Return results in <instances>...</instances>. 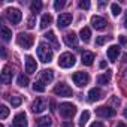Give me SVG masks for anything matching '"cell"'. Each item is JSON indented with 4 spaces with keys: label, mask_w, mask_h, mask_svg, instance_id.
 <instances>
[{
    "label": "cell",
    "mask_w": 127,
    "mask_h": 127,
    "mask_svg": "<svg viewBox=\"0 0 127 127\" xmlns=\"http://www.w3.org/2000/svg\"><path fill=\"white\" fill-rule=\"evenodd\" d=\"M37 57L42 63H49L52 60V49L49 48L48 43L45 42H40L39 46H37Z\"/></svg>",
    "instance_id": "obj_1"
},
{
    "label": "cell",
    "mask_w": 127,
    "mask_h": 127,
    "mask_svg": "<svg viewBox=\"0 0 127 127\" xmlns=\"http://www.w3.org/2000/svg\"><path fill=\"white\" fill-rule=\"evenodd\" d=\"M75 63H76L75 55L70 54V52H63L58 58V66L63 67V69H69V67L75 66Z\"/></svg>",
    "instance_id": "obj_2"
},
{
    "label": "cell",
    "mask_w": 127,
    "mask_h": 127,
    "mask_svg": "<svg viewBox=\"0 0 127 127\" xmlns=\"http://www.w3.org/2000/svg\"><path fill=\"white\" fill-rule=\"evenodd\" d=\"M58 108H60V115L63 118H72L76 114V106L73 103H69V102L61 103Z\"/></svg>",
    "instance_id": "obj_3"
},
{
    "label": "cell",
    "mask_w": 127,
    "mask_h": 127,
    "mask_svg": "<svg viewBox=\"0 0 127 127\" xmlns=\"http://www.w3.org/2000/svg\"><path fill=\"white\" fill-rule=\"evenodd\" d=\"M33 42H34V37H33L32 34H29V33H20V34L17 36V43H18L21 48H24V49L32 48Z\"/></svg>",
    "instance_id": "obj_4"
},
{
    "label": "cell",
    "mask_w": 127,
    "mask_h": 127,
    "mask_svg": "<svg viewBox=\"0 0 127 127\" xmlns=\"http://www.w3.org/2000/svg\"><path fill=\"white\" fill-rule=\"evenodd\" d=\"M54 93H55L57 96H60V97H70V96L73 94L72 88H70L66 82H60V84H57V85L54 87Z\"/></svg>",
    "instance_id": "obj_5"
},
{
    "label": "cell",
    "mask_w": 127,
    "mask_h": 127,
    "mask_svg": "<svg viewBox=\"0 0 127 127\" xmlns=\"http://www.w3.org/2000/svg\"><path fill=\"white\" fill-rule=\"evenodd\" d=\"M6 18H8L12 24H18V23L21 21V18H23V14H21V11L17 9V8H9V9H6Z\"/></svg>",
    "instance_id": "obj_6"
},
{
    "label": "cell",
    "mask_w": 127,
    "mask_h": 127,
    "mask_svg": "<svg viewBox=\"0 0 127 127\" xmlns=\"http://www.w3.org/2000/svg\"><path fill=\"white\" fill-rule=\"evenodd\" d=\"M72 79L78 87H85L88 84V81H90V76H88L87 72H76V73H73Z\"/></svg>",
    "instance_id": "obj_7"
},
{
    "label": "cell",
    "mask_w": 127,
    "mask_h": 127,
    "mask_svg": "<svg viewBox=\"0 0 127 127\" xmlns=\"http://www.w3.org/2000/svg\"><path fill=\"white\" fill-rule=\"evenodd\" d=\"M96 115L100 117V118H111V117L115 115V111L111 106H99L96 109Z\"/></svg>",
    "instance_id": "obj_8"
},
{
    "label": "cell",
    "mask_w": 127,
    "mask_h": 127,
    "mask_svg": "<svg viewBox=\"0 0 127 127\" xmlns=\"http://www.w3.org/2000/svg\"><path fill=\"white\" fill-rule=\"evenodd\" d=\"M70 23H72V14H60L57 18L58 29H66Z\"/></svg>",
    "instance_id": "obj_9"
},
{
    "label": "cell",
    "mask_w": 127,
    "mask_h": 127,
    "mask_svg": "<svg viewBox=\"0 0 127 127\" xmlns=\"http://www.w3.org/2000/svg\"><path fill=\"white\" fill-rule=\"evenodd\" d=\"M46 109V102L43 100V99H40V97H37L33 103H32V111L34 112V114H40V112H43Z\"/></svg>",
    "instance_id": "obj_10"
},
{
    "label": "cell",
    "mask_w": 127,
    "mask_h": 127,
    "mask_svg": "<svg viewBox=\"0 0 127 127\" xmlns=\"http://www.w3.org/2000/svg\"><path fill=\"white\" fill-rule=\"evenodd\" d=\"M52 79H54V72H52L51 69H45V70H42L40 75H39V82H42L43 85H45V84H49Z\"/></svg>",
    "instance_id": "obj_11"
},
{
    "label": "cell",
    "mask_w": 127,
    "mask_h": 127,
    "mask_svg": "<svg viewBox=\"0 0 127 127\" xmlns=\"http://www.w3.org/2000/svg\"><path fill=\"white\" fill-rule=\"evenodd\" d=\"M14 127H29L27 124V115L24 112H20L14 117Z\"/></svg>",
    "instance_id": "obj_12"
},
{
    "label": "cell",
    "mask_w": 127,
    "mask_h": 127,
    "mask_svg": "<svg viewBox=\"0 0 127 127\" xmlns=\"http://www.w3.org/2000/svg\"><path fill=\"white\" fill-rule=\"evenodd\" d=\"M36 69H37V63H36V60H34L32 55H27V57H26V72L32 75V73L36 72Z\"/></svg>",
    "instance_id": "obj_13"
},
{
    "label": "cell",
    "mask_w": 127,
    "mask_h": 127,
    "mask_svg": "<svg viewBox=\"0 0 127 127\" xmlns=\"http://www.w3.org/2000/svg\"><path fill=\"white\" fill-rule=\"evenodd\" d=\"M91 26H93L96 30H103V29L106 27V20L102 18V17H99V15H94V17L91 18Z\"/></svg>",
    "instance_id": "obj_14"
},
{
    "label": "cell",
    "mask_w": 127,
    "mask_h": 127,
    "mask_svg": "<svg viewBox=\"0 0 127 127\" xmlns=\"http://www.w3.org/2000/svg\"><path fill=\"white\" fill-rule=\"evenodd\" d=\"M64 43L67 45V46H70V48H76L78 46V36L72 32V33H67L66 36H64Z\"/></svg>",
    "instance_id": "obj_15"
},
{
    "label": "cell",
    "mask_w": 127,
    "mask_h": 127,
    "mask_svg": "<svg viewBox=\"0 0 127 127\" xmlns=\"http://www.w3.org/2000/svg\"><path fill=\"white\" fill-rule=\"evenodd\" d=\"M106 54H108V58H109L111 61H115V60L118 58V55H120V46H118V45L109 46L108 51H106Z\"/></svg>",
    "instance_id": "obj_16"
},
{
    "label": "cell",
    "mask_w": 127,
    "mask_h": 127,
    "mask_svg": "<svg viewBox=\"0 0 127 127\" xmlns=\"http://www.w3.org/2000/svg\"><path fill=\"white\" fill-rule=\"evenodd\" d=\"M0 79H2V82H3V84H9V82L12 81V72H11L9 66H5V67H3Z\"/></svg>",
    "instance_id": "obj_17"
},
{
    "label": "cell",
    "mask_w": 127,
    "mask_h": 127,
    "mask_svg": "<svg viewBox=\"0 0 127 127\" xmlns=\"http://www.w3.org/2000/svg\"><path fill=\"white\" fill-rule=\"evenodd\" d=\"M102 90L100 88H91L88 91V100L90 102H96V100H100L102 99Z\"/></svg>",
    "instance_id": "obj_18"
},
{
    "label": "cell",
    "mask_w": 127,
    "mask_h": 127,
    "mask_svg": "<svg viewBox=\"0 0 127 127\" xmlns=\"http://www.w3.org/2000/svg\"><path fill=\"white\" fill-rule=\"evenodd\" d=\"M93 60H94V54L90 52V51H85V52L82 54V57H81L82 64H85V66H91V64H93Z\"/></svg>",
    "instance_id": "obj_19"
},
{
    "label": "cell",
    "mask_w": 127,
    "mask_h": 127,
    "mask_svg": "<svg viewBox=\"0 0 127 127\" xmlns=\"http://www.w3.org/2000/svg\"><path fill=\"white\" fill-rule=\"evenodd\" d=\"M52 120L49 117H40L36 120V127H51Z\"/></svg>",
    "instance_id": "obj_20"
},
{
    "label": "cell",
    "mask_w": 127,
    "mask_h": 127,
    "mask_svg": "<svg viewBox=\"0 0 127 127\" xmlns=\"http://www.w3.org/2000/svg\"><path fill=\"white\" fill-rule=\"evenodd\" d=\"M79 37L84 42H90V39H91V30L88 27H82L81 32H79Z\"/></svg>",
    "instance_id": "obj_21"
},
{
    "label": "cell",
    "mask_w": 127,
    "mask_h": 127,
    "mask_svg": "<svg viewBox=\"0 0 127 127\" xmlns=\"http://www.w3.org/2000/svg\"><path fill=\"white\" fill-rule=\"evenodd\" d=\"M109 81H111V70H108L106 73H103V75H99V76H97V84L106 85Z\"/></svg>",
    "instance_id": "obj_22"
},
{
    "label": "cell",
    "mask_w": 127,
    "mask_h": 127,
    "mask_svg": "<svg viewBox=\"0 0 127 127\" xmlns=\"http://www.w3.org/2000/svg\"><path fill=\"white\" fill-rule=\"evenodd\" d=\"M51 23H52V17H51L49 14L42 15V18H40V29H46Z\"/></svg>",
    "instance_id": "obj_23"
},
{
    "label": "cell",
    "mask_w": 127,
    "mask_h": 127,
    "mask_svg": "<svg viewBox=\"0 0 127 127\" xmlns=\"http://www.w3.org/2000/svg\"><path fill=\"white\" fill-rule=\"evenodd\" d=\"M11 37H12V32L6 26H2V39L5 42H8V40H11Z\"/></svg>",
    "instance_id": "obj_24"
},
{
    "label": "cell",
    "mask_w": 127,
    "mask_h": 127,
    "mask_svg": "<svg viewBox=\"0 0 127 127\" xmlns=\"http://www.w3.org/2000/svg\"><path fill=\"white\" fill-rule=\"evenodd\" d=\"M88 118H90V112L88 111H84L82 114H81V118H79V127H84L85 124H87V121H88Z\"/></svg>",
    "instance_id": "obj_25"
},
{
    "label": "cell",
    "mask_w": 127,
    "mask_h": 127,
    "mask_svg": "<svg viewBox=\"0 0 127 127\" xmlns=\"http://www.w3.org/2000/svg\"><path fill=\"white\" fill-rule=\"evenodd\" d=\"M30 9H32V12L37 14V12L42 9V2H40V0H34V2H32V5H30Z\"/></svg>",
    "instance_id": "obj_26"
},
{
    "label": "cell",
    "mask_w": 127,
    "mask_h": 127,
    "mask_svg": "<svg viewBox=\"0 0 127 127\" xmlns=\"http://www.w3.org/2000/svg\"><path fill=\"white\" fill-rule=\"evenodd\" d=\"M45 37H46L49 42H52L55 46H58V40H57V37H55V33H54V32H51V30H49V32L45 34Z\"/></svg>",
    "instance_id": "obj_27"
},
{
    "label": "cell",
    "mask_w": 127,
    "mask_h": 127,
    "mask_svg": "<svg viewBox=\"0 0 127 127\" xmlns=\"http://www.w3.org/2000/svg\"><path fill=\"white\" fill-rule=\"evenodd\" d=\"M8 115H9V108L5 106V105H2V106H0V118H2V120H6Z\"/></svg>",
    "instance_id": "obj_28"
},
{
    "label": "cell",
    "mask_w": 127,
    "mask_h": 127,
    "mask_svg": "<svg viewBox=\"0 0 127 127\" xmlns=\"http://www.w3.org/2000/svg\"><path fill=\"white\" fill-rule=\"evenodd\" d=\"M111 12H112L114 17H118V15L121 14V8H120V5H118V3H112V5H111Z\"/></svg>",
    "instance_id": "obj_29"
},
{
    "label": "cell",
    "mask_w": 127,
    "mask_h": 127,
    "mask_svg": "<svg viewBox=\"0 0 127 127\" xmlns=\"http://www.w3.org/2000/svg\"><path fill=\"white\" fill-rule=\"evenodd\" d=\"M18 85L20 87H27L29 85V78L26 75H20L18 76Z\"/></svg>",
    "instance_id": "obj_30"
},
{
    "label": "cell",
    "mask_w": 127,
    "mask_h": 127,
    "mask_svg": "<svg viewBox=\"0 0 127 127\" xmlns=\"http://www.w3.org/2000/svg\"><path fill=\"white\" fill-rule=\"evenodd\" d=\"M21 102H23V99H21L20 96H12V97H11L12 108H17V106H20V105H21Z\"/></svg>",
    "instance_id": "obj_31"
},
{
    "label": "cell",
    "mask_w": 127,
    "mask_h": 127,
    "mask_svg": "<svg viewBox=\"0 0 127 127\" xmlns=\"http://www.w3.org/2000/svg\"><path fill=\"white\" fill-rule=\"evenodd\" d=\"M33 90L37 91V93H43V91H45V85H43L42 82H34V84H33Z\"/></svg>",
    "instance_id": "obj_32"
},
{
    "label": "cell",
    "mask_w": 127,
    "mask_h": 127,
    "mask_svg": "<svg viewBox=\"0 0 127 127\" xmlns=\"http://www.w3.org/2000/svg\"><path fill=\"white\" fill-rule=\"evenodd\" d=\"M64 5H66L64 0H55V2H54V9L55 11H60L61 8H64Z\"/></svg>",
    "instance_id": "obj_33"
},
{
    "label": "cell",
    "mask_w": 127,
    "mask_h": 127,
    "mask_svg": "<svg viewBox=\"0 0 127 127\" xmlns=\"http://www.w3.org/2000/svg\"><path fill=\"white\" fill-rule=\"evenodd\" d=\"M109 39H111L109 36H99V37L96 39V43H97V45H103V43H105V42H108Z\"/></svg>",
    "instance_id": "obj_34"
},
{
    "label": "cell",
    "mask_w": 127,
    "mask_h": 127,
    "mask_svg": "<svg viewBox=\"0 0 127 127\" xmlns=\"http://www.w3.org/2000/svg\"><path fill=\"white\" fill-rule=\"evenodd\" d=\"M90 2H88V0H81V2H79V8L81 9H90Z\"/></svg>",
    "instance_id": "obj_35"
},
{
    "label": "cell",
    "mask_w": 127,
    "mask_h": 127,
    "mask_svg": "<svg viewBox=\"0 0 127 127\" xmlns=\"http://www.w3.org/2000/svg\"><path fill=\"white\" fill-rule=\"evenodd\" d=\"M27 23H29V24H27V27H29V29H33V27H34V17H30Z\"/></svg>",
    "instance_id": "obj_36"
},
{
    "label": "cell",
    "mask_w": 127,
    "mask_h": 127,
    "mask_svg": "<svg viewBox=\"0 0 127 127\" xmlns=\"http://www.w3.org/2000/svg\"><path fill=\"white\" fill-rule=\"evenodd\" d=\"M61 127H73V123L72 121H64L61 124Z\"/></svg>",
    "instance_id": "obj_37"
},
{
    "label": "cell",
    "mask_w": 127,
    "mask_h": 127,
    "mask_svg": "<svg viewBox=\"0 0 127 127\" xmlns=\"http://www.w3.org/2000/svg\"><path fill=\"white\" fill-rule=\"evenodd\" d=\"M120 43L121 45H126L127 43V37L126 36H120Z\"/></svg>",
    "instance_id": "obj_38"
},
{
    "label": "cell",
    "mask_w": 127,
    "mask_h": 127,
    "mask_svg": "<svg viewBox=\"0 0 127 127\" xmlns=\"http://www.w3.org/2000/svg\"><path fill=\"white\" fill-rule=\"evenodd\" d=\"M90 127H103V124H102L100 121H96V123H93Z\"/></svg>",
    "instance_id": "obj_39"
},
{
    "label": "cell",
    "mask_w": 127,
    "mask_h": 127,
    "mask_svg": "<svg viewBox=\"0 0 127 127\" xmlns=\"http://www.w3.org/2000/svg\"><path fill=\"white\" fill-rule=\"evenodd\" d=\"M100 67H102V69L106 67V61H100Z\"/></svg>",
    "instance_id": "obj_40"
},
{
    "label": "cell",
    "mask_w": 127,
    "mask_h": 127,
    "mask_svg": "<svg viewBox=\"0 0 127 127\" xmlns=\"http://www.w3.org/2000/svg\"><path fill=\"white\" fill-rule=\"evenodd\" d=\"M2 57H3V58L6 57V49H5V48H2Z\"/></svg>",
    "instance_id": "obj_41"
},
{
    "label": "cell",
    "mask_w": 127,
    "mask_h": 127,
    "mask_svg": "<svg viewBox=\"0 0 127 127\" xmlns=\"http://www.w3.org/2000/svg\"><path fill=\"white\" fill-rule=\"evenodd\" d=\"M117 127H126V124H124V123H118Z\"/></svg>",
    "instance_id": "obj_42"
},
{
    "label": "cell",
    "mask_w": 127,
    "mask_h": 127,
    "mask_svg": "<svg viewBox=\"0 0 127 127\" xmlns=\"http://www.w3.org/2000/svg\"><path fill=\"white\" fill-rule=\"evenodd\" d=\"M124 117H126V118H127V108H126V109H124Z\"/></svg>",
    "instance_id": "obj_43"
},
{
    "label": "cell",
    "mask_w": 127,
    "mask_h": 127,
    "mask_svg": "<svg viewBox=\"0 0 127 127\" xmlns=\"http://www.w3.org/2000/svg\"><path fill=\"white\" fill-rule=\"evenodd\" d=\"M124 26L127 27V17H126V20H124Z\"/></svg>",
    "instance_id": "obj_44"
},
{
    "label": "cell",
    "mask_w": 127,
    "mask_h": 127,
    "mask_svg": "<svg viewBox=\"0 0 127 127\" xmlns=\"http://www.w3.org/2000/svg\"><path fill=\"white\" fill-rule=\"evenodd\" d=\"M11 127H12V126H11Z\"/></svg>",
    "instance_id": "obj_45"
}]
</instances>
